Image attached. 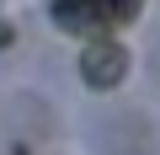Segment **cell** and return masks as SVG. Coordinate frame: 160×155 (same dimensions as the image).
<instances>
[{
	"label": "cell",
	"mask_w": 160,
	"mask_h": 155,
	"mask_svg": "<svg viewBox=\"0 0 160 155\" xmlns=\"http://www.w3.org/2000/svg\"><path fill=\"white\" fill-rule=\"evenodd\" d=\"M133 6L139 0H53L64 27H112V22H128Z\"/></svg>",
	"instance_id": "6da1fadb"
},
{
	"label": "cell",
	"mask_w": 160,
	"mask_h": 155,
	"mask_svg": "<svg viewBox=\"0 0 160 155\" xmlns=\"http://www.w3.org/2000/svg\"><path fill=\"white\" fill-rule=\"evenodd\" d=\"M118 75H123V54H118L112 43L86 54V80H91V86H107V80H118Z\"/></svg>",
	"instance_id": "7a4b0ae2"
}]
</instances>
